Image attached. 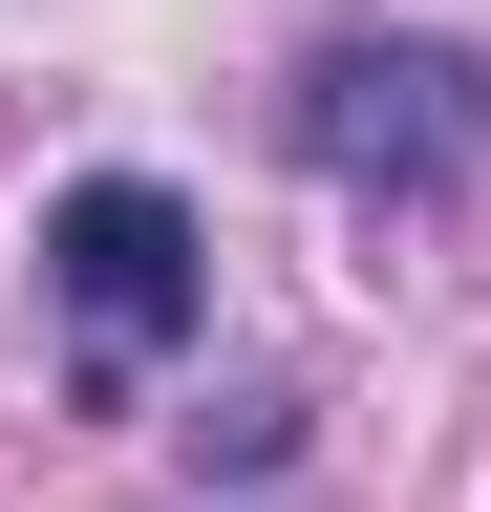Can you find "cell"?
I'll list each match as a JSON object with an SVG mask.
<instances>
[{"label": "cell", "mask_w": 491, "mask_h": 512, "mask_svg": "<svg viewBox=\"0 0 491 512\" xmlns=\"http://www.w3.org/2000/svg\"><path fill=\"white\" fill-rule=\"evenodd\" d=\"M43 256H65V342H86L107 384L193 342V214H171L150 171H86L65 214H43Z\"/></svg>", "instance_id": "cell-2"}, {"label": "cell", "mask_w": 491, "mask_h": 512, "mask_svg": "<svg viewBox=\"0 0 491 512\" xmlns=\"http://www.w3.org/2000/svg\"><path fill=\"white\" fill-rule=\"evenodd\" d=\"M470 64L449 43H321V64H299V171H321V192H449L470 171Z\"/></svg>", "instance_id": "cell-1"}]
</instances>
